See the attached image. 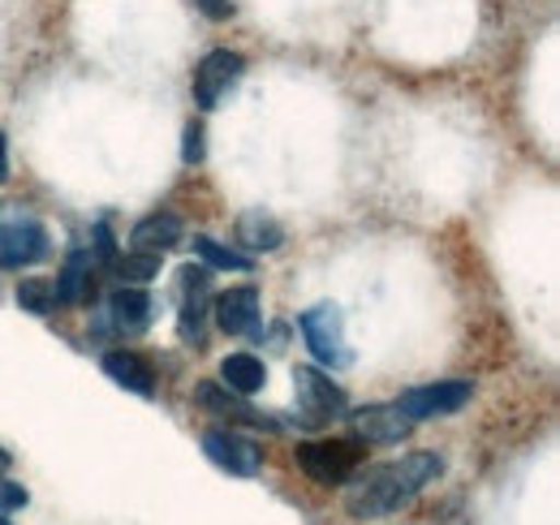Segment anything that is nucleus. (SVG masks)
<instances>
[{
	"label": "nucleus",
	"instance_id": "nucleus-1",
	"mask_svg": "<svg viewBox=\"0 0 560 525\" xmlns=\"http://www.w3.org/2000/svg\"><path fill=\"white\" fill-rule=\"evenodd\" d=\"M444 469V460L435 453H406L397 460L358 469L346 487V513L353 522H375V517H393L401 513L427 482H435Z\"/></svg>",
	"mask_w": 560,
	"mask_h": 525
},
{
	"label": "nucleus",
	"instance_id": "nucleus-2",
	"mask_svg": "<svg viewBox=\"0 0 560 525\" xmlns=\"http://www.w3.org/2000/svg\"><path fill=\"white\" fill-rule=\"evenodd\" d=\"M48 224L22 207V202H4L0 207V267L4 271H22L35 267L39 259H48Z\"/></svg>",
	"mask_w": 560,
	"mask_h": 525
},
{
	"label": "nucleus",
	"instance_id": "nucleus-3",
	"mask_svg": "<svg viewBox=\"0 0 560 525\" xmlns=\"http://www.w3.org/2000/svg\"><path fill=\"white\" fill-rule=\"evenodd\" d=\"M293 457H298L302 474H306L311 482H319V487H341V482H350L353 474L362 469L366 448H362L358 440H311V444H298Z\"/></svg>",
	"mask_w": 560,
	"mask_h": 525
},
{
	"label": "nucleus",
	"instance_id": "nucleus-4",
	"mask_svg": "<svg viewBox=\"0 0 560 525\" xmlns=\"http://www.w3.org/2000/svg\"><path fill=\"white\" fill-rule=\"evenodd\" d=\"M298 328H302L306 349L315 353L319 366H328V371H346V366L353 362L350 345H346V315H341L337 302H319V306L302 311Z\"/></svg>",
	"mask_w": 560,
	"mask_h": 525
},
{
	"label": "nucleus",
	"instance_id": "nucleus-5",
	"mask_svg": "<svg viewBox=\"0 0 560 525\" xmlns=\"http://www.w3.org/2000/svg\"><path fill=\"white\" fill-rule=\"evenodd\" d=\"M293 400H298V418L302 427H328L337 418L350 413V400L346 393L315 366H298L293 371Z\"/></svg>",
	"mask_w": 560,
	"mask_h": 525
},
{
	"label": "nucleus",
	"instance_id": "nucleus-6",
	"mask_svg": "<svg viewBox=\"0 0 560 525\" xmlns=\"http://www.w3.org/2000/svg\"><path fill=\"white\" fill-rule=\"evenodd\" d=\"M211 298V267L208 262H186L177 271V331L186 345H203V324H208Z\"/></svg>",
	"mask_w": 560,
	"mask_h": 525
},
{
	"label": "nucleus",
	"instance_id": "nucleus-7",
	"mask_svg": "<svg viewBox=\"0 0 560 525\" xmlns=\"http://www.w3.org/2000/svg\"><path fill=\"white\" fill-rule=\"evenodd\" d=\"M470 396H475V384H470V380H435V384L406 388V393L397 396V409H401L410 422H427V418H448V413H457Z\"/></svg>",
	"mask_w": 560,
	"mask_h": 525
},
{
	"label": "nucleus",
	"instance_id": "nucleus-8",
	"mask_svg": "<svg viewBox=\"0 0 560 525\" xmlns=\"http://www.w3.org/2000/svg\"><path fill=\"white\" fill-rule=\"evenodd\" d=\"M242 73H246L242 52H229V48L208 52V57L199 61V69H195V104H199L203 113L220 108V100L229 95V86L242 82Z\"/></svg>",
	"mask_w": 560,
	"mask_h": 525
},
{
	"label": "nucleus",
	"instance_id": "nucleus-9",
	"mask_svg": "<svg viewBox=\"0 0 560 525\" xmlns=\"http://www.w3.org/2000/svg\"><path fill=\"white\" fill-rule=\"evenodd\" d=\"M203 453H208L211 465L237 474V478H255L264 469V448L246 435H237L233 427H211L203 435Z\"/></svg>",
	"mask_w": 560,
	"mask_h": 525
},
{
	"label": "nucleus",
	"instance_id": "nucleus-10",
	"mask_svg": "<svg viewBox=\"0 0 560 525\" xmlns=\"http://www.w3.org/2000/svg\"><path fill=\"white\" fill-rule=\"evenodd\" d=\"M346 418L366 444H401L415 427L397 405H362V409H350Z\"/></svg>",
	"mask_w": 560,
	"mask_h": 525
},
{
	"label": "nucleus",
	"instance_id": "nucleus-11",
	"mask_svg": "<svg viewBox=\"0 0 560 525\" xmlns=\"http://www.w3.org/2000/svg\"><path fill=\"white\" fill-rule=\"evenodd\" d=\"M259 289L255 284H237V289H224L215 298V324L229 336H255L259 331Z\"/></svg>",
	"mask_w": 560,
	"mask_h": 525
},
{
	"label": "nucleus",
	"instance_id": "nucleus-12",
	"mask_svg": "<svg viewBox=\"0 0 560 525\" xmlns=\"http://www.w3.org/2000/svg\"><path fill=\"white\" fill-rule=\"evenodd\" d=\"M155 319V302L142 284H121L113 298H108V324L121 331V336H139L151 328Z\"/></svg>",
	"mask_w": 560,
	"mask_h": 525
},
{
	"label": "nucleus",
	"instance_id": "nucleus-13",
	"mask_svg": "<svg viewBox=\"0 0 560 525\" xmlns=\"http://www.w3.org/2000/svg\"><path fill=\"white\" fill-rule=\"evenodd\" d=\"M104 375L117 384V388H126V393L135 396H155V371H151V362L139 358L135 349H113V353H104Z\"/></svg>",
	"mask_w": 560,
	"mask_h": 525
},
{
	"label": "nucleus",
	"instance_id": "nucleus-14",
	"mask_svg": "<svg viewBox=\"0 0 560 525\" xmlns=\"http://www.w3.org/2000/svg\"><path fill=\"white\" fill-rule=\"evenodd\" d=\"M130 242H135V250H147V255H168L182 242V220L173 211H151L135 224Z\"/></svg>",
	"mask_w": 560,
	"mask_h": 525
},
{
	"label": "nucleus",
	"instance_id": "nucleus-15",
	"mask_svg": "<svg viewBox=\"0 0 560 525\" xmlns=\"http://www.w3.org/2000/svg\"><path fill=\"white\" fill-rule=\"evenodd\" d=\"M220 384H224L229 393L250 396L268 384V366H264L255 353H229V358L220 362Z\"/></svg>",
	"mask_w": 560,
	"mask_h": 525
},
{
	"label": "nucleus",
	"instance_id": "nucleus-16",
	"mask_svg": "<svg viewBox=\"0 0 560 525\" xmlns=\"http://www.w3.org/2000/svg\"><path fill=\"white\" fill-rule=\"evenodd\" d=\"M199 405H208L211 413H224V418H233V422H250V427H277L272 418H264L259 409H250V405H242L237 393H229L224 384H203L199 393H195Z\"/></svg>",
	"mask_w": 560,
	"mask_h": 525
},
{
	"label": "nucleus",
	"instance_id": "nucleus-17",
	"mask_svg": "<svg viewBox=\"0 0 560 525\" xmlns=\"http://www.w3.org/2000/svg\"><path fill=\"white\" fill-rule=\"evenodd\" d=\"M82 302H91V255L73 250L57 280V306H82Z\"/></svg>",
	"mask_w": 560,
	"mask_h": 525
},
{
	"label": "nucleus",
	"instance_id": "nucleus-18",
	"mask_svg": "<svg viewBox=\"0 0 560 525\" xmlns=\"http://www.w3.org/2000/svg\"><path fill=\"white\" fill-rule=\"evenodd\" d=\"M237 242H242L246 250H280L284 229H280L272 215H264V211H246V215L237 220Z\"/></svg>",
	"mask_w": 560,
	"mask_h": 525
},
{
	"label": "nucleus",
	"instance_id": "nucleus-19",
	"mask_svg": "<svg viewBox=\"0 0 560 525\" xmlns=\"http://www.w3.org/2000/svg\"><path fill=\"white\" fill-rule=\"evenodd\" d=\"M195 255H199V262H208L211 271H250L255 267L250 255H242V250H233L215 237H195Z\"/></svg>",
	"mask_w": 560,
	"mask_h": 525
},
{
	"label": "nucleus",
	"instance_id": "nucleus-20",
	"mask_svg": "<svg viewBox=\"0 0 560 525\" xmlns=\"http://www.w3.org/2000/svg\"><path fill=\"white\" fill-rule=\"evenodd\" d=\"M18 306L31 311V315H52L57 311V284L52 280H39V276L22 280L18 284Z\"/></svg>",
	"mask_w": 560,
	"mask_h": 525
},
{
	"label": "nucleus",
	"instance_id": "nucleus-21",
	"mask_svg": "<svg viewBox=\"0 0 560 525\" xmlns=\"http://www.w3.org/2000/svg\"><path fill=\"white\" fill-rule=\"evenodd\" d=\"M113 271H117V280H121V284H147V280H155V276H160V255H147V250L117 255Z\"/></svg>",
	"mask_w": 560,
	"mask_h": 525
},
{
	"label": "nucleus",
	"instance_id": "nucleus-22",
	"mask_svg": "<svg viewBox=\"0 0 560 525\" xmlns=\"http://www.w3.org/2000/svg\"><path fill=\"white\" fill-rule=\"evenodd\" d=\"M182 160H186V164H199V160H203V126H199V121H190V126H186Z\"/></svg>",
	"mask_w": 560,
	"mask_h": 525
},
{
	"label": "nucleus",
	"instance_id": "nucleus-23",
	"mask_svg": "<svg viewBox=\"0 0 560 525\" xmlns=\"http://www.w3.org/2000/svg\"><path fill=\"white\" fill-rule=\"evenodd\" d=\"M95 255L108 262V267L117 262V246H113V229H108V220L95 224Z\"/></svg>",
	"mask_w": 560,
	"mask_h": 525
},
{
	"label": "nucleus",
	"instance_id": "nucleus-24",
	"mask_svg": "<svg viewBox=\"0 0 560 525\" xmlns=\"http://www.w3.org/2000/svg\"><path fill=\"white\" fill-rule=\"evenodd\" d=\"M203 13H208L211 22H224V18H233V0H195Z\"/></svg>",
	"mask_w": 560,
	"mask_h": 525
},
{
	"label": "nucleus",
	"instance_id": "nucleus-25",
	"mask_svg": "<svg viewBox=\"0 0 560 525\" xmlns=\"http://www.w3.org/2000/svg\"><path fill=\"white\" fill-rule=\"evenodd\" d=\"M0 504H4V509H22V504H26V491L0 478Z\"/></svg>",
	"mask_w": 560,
	"mask_h": 525
},
{
	"label": "nucleus",
	"instance_id": "nucleus-26",
	"mask_svg": "<svg viewBox=\"0 0 560 525\" xmlns=\"http://www.w3.org/2000/svg\"><path fill=\"white\" fill-rule=\"evenodd\" d=\"M9 182V147H4V133H0V186Z\"/></svg>",
	"mask_w": 560,
	"mask_h": 525
},
{
	"label": "nucleus",
	"instance_id": "nucleus-27",
	"mask_svg": "<svg viewBox=\"0 0 560 525\" xmlns=\"http://www.w3.org/2000/svg\"><path fill=\"white\" fill-rule=\"evenodd\" d=\"M9 469H13V457H9V453H4V448H0V478H4V474H9Z\"/></svg>",
	"mask_w": 560,
	"mask_h": 525
},
{
	"label": "nucleus",
	"instance_id": "nucleus-28",
	"mask_svg": "<svg viewBox=\"0 0 560 525\" xmlns=\"http://www.w3.org/2000/svg\"><path fill=\"white\" fill-rule=\"evenodd\" d=\"M0 525H13V522H9V517H4V513H0Z\"/></svg>",
	"mask_w": 560,
	"mask_h": 525
}]
</instances>
